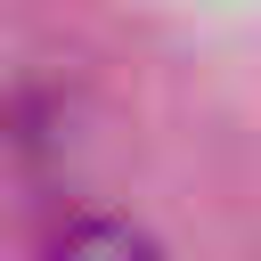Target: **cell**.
<instances>
[{
  "mask_svg": "<svg viewBox=\"0 0 261 261\" xmlns=\"http://www.w3.org/2000/svg\"><path fill=\"white\" fill-rule=\"evenodd\" d=\"M49 261H163V253L139 228H122V220H82V228H65L49 245Z\"/></svg>",
  "mask_w": 261,
  "mask_h": 261,
  "instance_id": "obj_1",
  "label": "cell"
}]
</instances>
